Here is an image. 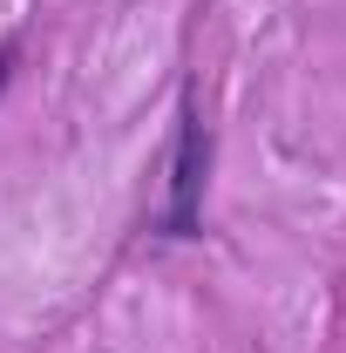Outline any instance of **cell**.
<instances>
[{
  "label": "cell",
  "instance_id": "cell-1",
  "mask_svg": "<svg viewBox=\"0 0 346 353\" xmlns=\"http://www.w3.org/2000/svg\"><path fill=\"white\" fill-rule=\"evenodd\" d=\"M204 183H211V123L197 116V95L176 109V143H170V204L156 211L163 238H190L204 218Z\"/></svg>",
  "mask_w": 346,
  "mask_h": 353
},
{
  "label": "cell",
  "instance_id": "cell-2",
  "mask_svg": "<svg viewBox=\"0 0 346 353\" xmlns=\"http://www.w3.org/2000/svg\"><path fill=\"white\" fill-rule=\"evenodd\" d=\"M14 54H21V41L7 34V41H0V88H7V68H14Z\"/></svg>",
  "mask_w": 346,
  "mask_h": 353
}]
</instances>
